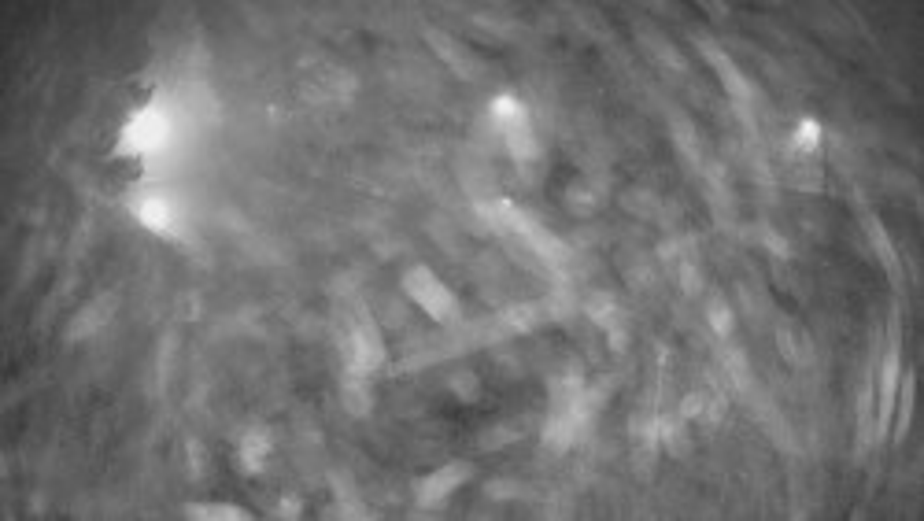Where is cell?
<instances>
[{
	"label": "cell",
	"mask_w": 924,
	"mask_h": 521,
	"mask_svg": "<svg viewBox=\"0 0 924 521\" xmlns=\"http://www.w3.org/2000/svg\"><path fill=\"white\" fill-rule=\"evenodd\" d=\"M492 126H496L499 141L507 148V156L518 163V167H529L533 159H540V145H536V130H533V115L525 111V104L511 93L492 100Z\"/></svg>",
	"instance_id": "6da1fadb"
},
{
	"label": "cell",
	"mask_w": 924,
	"mask_h": 521,
	"mask_svg": "<svg viewBox=\"0 0 924 521\" xmlns=\"http://www.w3.org/2000/svg\"><path fill=\"white\" fill-rule=\"evenodd\" d=\"M400 285H403V296H407L414 307H422L437 326H459V318H462L459 296L451 292L448 281L437 278L429 267H422V263L407 267Z\"/></svg>",
	"instance_id": "7a4b0ae2"
},
{
	"label": "cell",
	"mask_w": 924,
	"mask_h": 521,
	"mask_svg": "<svg viewBox=\"0 0 924 521\" xmlns=\"http://www.w3.org/2000/svg\"><path fill=\"white\" fill-rule=\"evenodd\" d=\"M385 359H389V352H385V337H381L377 318L366 307H355L348 326H344V366L374 374L385 366Z\"/></svg>",
	"instance_id": "3957f363"
},
{
	"label": "cell",
	"mask_w": 924,
	"mask_h": 521,
	"mask_svg": "<svg viewBox=\"0 0 924 521\" xmlns=\"http://www.w3.org/2000/svg\"><path fill=\"white\" fill-rule=\"evenodd\" d=\"M695 49H699V56H703V60L710 63V67H714V74H718V82L725 85V93H729L732 108H736V111H747V108H751L754 89H751V82H747V74L740 71V63L732 60L729 52L721 49L718 41H714V37H706V34H695Z\"/></svg>",
	"instance_id": "277c9868"
},
{
	"label": "cell",
	"mask_w": 924,
	"mask_h": 521,
	"mask_svg": "<svg viewBox=\"0 0 924 521\" xmlns=\"http://www.w3.org/2000/svg\"><path fill=\"white\" fill-rule=\"evenodd\" d=\"M470 477H474V466H470V462H448V466L426 473L422 481H414V507L418 510L444 507Z\"/></svg>",
	"instance_id": "5b68a950"
},
{
	"label": "cell",
	"mask_w": 924,
	"mask_h": 521,
	"mask_svg": "<svg viewBox=\"0 0 924 521\" xmlns=\"http://www.w3.org/2000/svg\"><path fill=\"white\" fill-rule=\"evenodd\" d=\"M584 311H588V318L603 329V337L610 340V348H614V352L621 355L625 348H629V322H625L621 303L614 300L610 292H592L588 303H584Z\"/></svg>",
	"instance_id": "8992f818"
},
{
	"label": "cell",
	"mask_w": 924,
	"mask_h": 521,
	"mask_svg": "<svg viewBox=\"0 0 924 521\" xmlns=\"http://www.w3.org/2000/svg\"><path fill=\"white\" fill-rule=\"evenodd\" d=\"M862 226H865V237H869V244H873V255L880 259V267H884V274L891 278L895 292H902V289H906V278H902V259H899V248H895V241H891L888 226L876 219L873 211H865V215H862Z\"/></svg>",
	"instance_id": "52a82bcc"
},
{
	"label": "cell",
	"mask_w": 924,
	"mask_h": 521,
	"mask_svg": "<svg viewBox=\"0 0 924 521\" xmlns=\"http://www.w3.org/2000/svg\"><path fill=\"white\" fill-rule=\"evenodd\" d=\"M426 41H429V49L440 56V63H448V67L459 74L462 82H474V78H481V63L474 60V52L466 49L462 41H455V37L444 34V30H437V26H429V30H426Z\"/></svg>",
	"instance_id": "ba28073f"
},
{
	"label": "cell",
	"mask_w": 924,
	"mask_h": 521,
	"mask_svg": "<svg viewBox=\"0 0 924 521\" xmlns=\"http://www.w3.org/2000/svg\"><path fill=\"white\" fill-rule=\"evenodd\" d=\"M115 307H119V296H115V292H100V296H93V300H89L86 307L71 318V326H67V340H86V337H93V333H100V329L111 322Z\"/></svg>",
	"instance_id": "9c48e42d"
},
{
	"label": "cell",
	"mask_w": 924,
	"mask_h": 521,
	"mask_svg": "<svg viewBox=\"0 0 924 521\" xmlns=\"http://www.w3.org/2000/svg\"><path fill=\"white\" fill-rule=\"evenodd\" d=\"M725 407H729V400H725V392H721L718 385H699L684 396L677 411H681L688 422L718 425L721 418H725Z\"/></svg>",
	"instance_id": "30bf717a"
},
{
	"label": "cell",
	"mask_w": 924,
	"mask_h": 521,
	"mask_svg": "<svg viewBox=\"0 0 924 521\" xmlns=\"http://www.w3.org/2000/svg\"><path fill=\"white\" fill-rule=\"evenodd\" d=\"M274 451V440H270L267 429H248L241 440H237V466H241L244 477H259L267 470V459Z\"/></svg>",
	"instance_id": "8fae6325"
},
{
	"label": "cell",
	"mask_w": 924,
	"mask_h": 521,
	"mask_svg": "<svg viewBox=\"0 0 924 521\" xmlns=\"http://www.w3.org/2000/svg\"><path fill=\"white\" fill-rule=\"evenodd\" d=\"M341 403H344V411L352 414V418H366V414L374 411L370 374H363V370H352V366H344V374H341Z\"/></svg>",
	"instance_id": "7c38bea8"
},
{
	"label": "cell",
	"mask_w": 924,
	"mask_h": 521,
	"mask_svg": "<svg viewBox=\"0 0 924 521\" xmlns=\"http://www.w3.org/2000/svg\"><path fill=\"white\" fill-rule=\"evenodd\" d=\"M688 418L681 411H669L662 418H655V433H658V448H666L673 459H684L692 451V433H688Z\"/></svg>",
	"instance_id": "4fadbf2b"
},
{
	"label": "cell",
	"mask_w": 924,
	"mask_h": 521,
	"mask_svg": "<svg viewBox=\"0 0 924 521\" xmlns=\"http://www.w3.org/2000/svg\"><path fill=\"white\" fill-rule=\"evenodd\" d=\"M913 370H906L902 366V381H899V392H895V414H891V429L888 437L895 440V444H902L906 440V433H910L913 425Z\"/></svg>",
	"instance_id": "5bb4252c"
},
{
	"label": "cell",
	"mask_w": 924,
	"mask_h": 521,
	"mask_svg": "<svg viewBox=\"0 0 924 521\" xmlns=\"http://www.w3.org/2000/svg\"><path fill=\"white\" fill-rule=\"evenodd\" d=\"M540 318H544L540 303H514L496 318V333L499 337H522V333H533L540 326Z\"/></svg>",
	"instance_id": "9a60e30c"
},
{
	"label": "cell",
	"mask_w": 924,
	"mask_h": 521,
	"mask_svg": "<svg viewBox=\"0 0 924 521\" xmlns=\"http://www.w3.org/2000/svg\"><path fill=\"white\" fill-rule=\"evenodd\" d=\"M777 348H780V355H784V363H791V366L814 363V344H810V337H806L803 329L791 326V322H780L777 326Z\"/></svg>",
	"instance_id": "2e32d148"
},
{
	"label": "cell",
	"mask_w": 924,
	"mask_h": 521,
	"mask_svg": "<svg viewBox=\"0 0 924 521\" xmlns=\"http://www.w3.org/2000/svg\"><path fill=\"white\" fill-rule=\"evenodd\" d=\"M669 134H673V145H677V152H681L692 167H703L706 156H703V145H699V134H695L692 119L684 115V111H669Z\"/></svg>",
	"instance_id": "e0dca14e"
},
{
	"label": "cell",
	"mask_w": 924,
	"mask_h": 521,
	"mask_svg": "<svg viewBox=\"0 0 924 521\" xmlns=\"http://www.w3.org/2000/svg\"><path fill=\"white\" fill-rule=\"evenodd\" d=\"M706 322H710L718 340H732V333H736V311H732L725 292H710L706 296Z\"/></svg>",
	"instance_id": "ac0fdd59"
},
{
	"label": "cell",
	"mask_w": 924,
	"mask_h": 521,
	"mask_svg": "<svg viewBox=\"0 0 924 521\" xmlns=\"http://www.w3.org/2000/svg\"><path fill=\"white\" fill-rule=\"evenodd\" d=\"M817 156H821V122L803 119L788 141V159H817Z\"/></svg>",
	"instance_id": "d6986e66"
},
{
	"label": "cell",
	"mask_w": 924,
	"mask_h": 521,
	"mask_svg": "<svg viewBox=\"0 0 924 521\" xmlns=\"http://www.w3.org/2000/svg\"><path fill=\"white\" fill-rule=\"evenodd\" d=\"M182 514L193 521H248L252 518V510L237 507V503H185Z\"/></svg>",
	"instance_id": "ffe728a7"
},
{
	"label": "cell",
	"mask_w": 924,
	"mask_h": 521,
	"mask_svg": "<svg viewBox=\"0 0 924 521\" xmlns=\"http://www.w3.org/2000/svg\"><path fill=\"white\" fill-rule=\"evenodd\" d=\"M137 219L145 222L148 230H156V233H171L174 230V222H178V211H174V204L171 200H141L137 204Z\"/></svg>",
	"instance_id": "44dd1931"
},
{
	"label": "cell",
	"mask_w": 924,
	"mask_h": 521,
	"mask_svg": "<svg viewBox=\"0 0 924 521\" xmlns=\"http://www.w3.org/2000/svg\"><path fill=\"white\" fill-rule=\"evenodd\" d=\"M599 200H603V196H599V189L588 182V178H577V182L566 189V207H570L573 215H581V219L584 215H596Z\"/></svg>",
	"instance_id": "7402d4cb"
},
{
	"label": "cell",
	"mask_w": 924,
	"mask_h": 521,
	"mask_svg": "<svg viewBox=\"0 0 924 521\" xmlns=\"http://www.w3.org/2000/svg\"><path fill=\"white\" fill-rule=\"evenodd\" d=\"M729 344V340H725ZM721 366H725V377L732 381V388H740V392H747L751 388V363H747V355L740 352V348H725L721 352Z\"/></svg>",
	"instance_id": "603a6c76"
},
{
	"label": "cell",
	"mask_w": 924,
	"mask_h": 521,
	"mask_svg": "<svg viewBox=\"0 0 924 521\" xmlns=\"http://www.w3.org/2000/svg\"><path fill=\"white\" fill-rule=\"evenodd\" d=\"M640 41H644L647 49L655 52V60H658V63H666V67H673V71H684V67H688L681 52L673 49V45H669V41H666L662 34H647V30H640Z\"/></svg>",
	"instance_id": "cb8c5ba5"
},
{
	"label": "cell",
	"mask_w": 924,
	"mask_h": 521,
	"mask_svg": "<svg viewBox=\"0 0 924 521\" xmlns=\"http://www.w3.org/2000/svg\"><path fill=\"white\" fill-rule=\"evenodd\" d=\"M514 437H518L514 425H499V429H492V433L481 437V451H496V448H503V444H514Z\"/></svg>",
	"instance_id": "d4e9b609"
},
{
	"label": "cell",
	"mask_w": 924,
	"mask_h": 521,
	"mask_svg": "<svg viewBox=\"0 0 924 521\" xmlns=\"http://www.w3.org/2000/svg\"><path fill=\"white\" fill-rule=\"evenodd\" d=\"M762 241H766L769 252H777L780 259H788V244H784V237H777L773 230H766V237H762Z\"/></svg>",
	"instance_id": "484cf974"
},
{
	"label": "cell",
	"mask_w": 924,
	"mask_h": 521,
	"mask_svg": "<svg viewBox=\"0 0 924 521\" xmlns=\"http://www.w3.org/2000/svg\"><path fill=\"white\" fill-rule=\"evenodd\" d=\"M189 455H193V477H200V473H204V462L207 459H204V451H200V444H196V440H189Z\"/></svg>",
	"instance_id": "4316f807"
},
{
	"label": "cell",
	"mask_w": 924,
	"mask_h": 521,
	"mask_svg": "<svg viewBox=\"0 0 924 521\" xmlns=\"http://www.w3.org/2000/svg\"><path fill=\"white\" fill-rule=\"evenodd\" d=\"M281 514H285V518H296V514H300V503H292V496H285V503H281Z\"/></svg>",
	"instance_id": "83f0119b"
}]
</instances>
